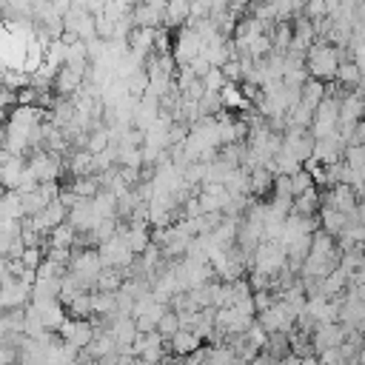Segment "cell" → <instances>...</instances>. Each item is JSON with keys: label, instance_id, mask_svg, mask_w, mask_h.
Instances as JSON below:
<instances>
[{"label": "cell", "instance_id": "obj_19", "mask_svg": "<svg viewBox=\"0 0 365 365\" xmlns=\"http://www.w3.org/2000/svg\"><path fill=\"white\" fill-rule=\"evenodd\" d=\"M220 103H222V108H245L248 106L240 83H231V80H225V86L220 88Z\"/></svg>", "mask_w": 365, "mask_h": 365}, {"label": "cell", "instance_id": "obj_28", "mask_svg": "<svg viewBox=\"0 0 365 365\" xmlns=\"http://www.w3.org/2000/svg\"><path fill=\"white\" fill-rule=\"evenodd\" d=\"M356 362H365V345H359V351H356Z\"/></svg>", "mask_w": 365, "mask_h": 365}, {"label": "cell", "instance_id": "obj_24", "mask_svg": "<svg viewBox=\"0 0 365 365\" xmlns=\"http://www.w3.org/2000/svg\"><path fill=\"white\" fill-rule=\"evenodd\" d=\"M288 180H291V194H294V197H297V194H302L305 188H311V185H314V177H311V171H305V168H297V171H294Z\"/></svg>", "mask_w": 365, "mask_h": 365}, {"label": "cell", "instance_id": "obj_12", "mask_svg": "<svg viewBox=\"0 0 365 365\" xmlns=\"http://www.w3.org/2000/svg\"><path fill=\"white\" fill-rule=\"evenodd\" d=\"M274 188V171L268 165H254L248 171V191L251 197H265Z\"/></svg>", "mask_w": 365, "mask_h": 365}, {"label": "cell", "instance_id": "obj_25", "mask_svg": "<svg viewBox=\"0 0 365 365\" xmlns=\"http://www.w3.org/2000/svg\"><path fill=\"white\" fill-rule=\"evenodd\" d=\"M177 328H180V317H177V311L168 305V311H165V314L160 317V322H157V331H160V334L168 339V336H171Z\"/></svg>", "mask_w": 365, "mask_h": 365}, {"label": "cell", "instance_id": "obj_16", "mask_svg": "<svg viewBox=\"0 0 365 365\" xmlns=\"http://www.w3.org/2000/svg\"><path fill=\"white\" fill-rule=\"evenodd\" d=\"M342 88H356L359 83H362V71H359V66L348 57V60H339V66H336V77H334Z\"/></svg>", "mask_w": 365, "mask_h": 365}, {"label": "cell", "instance_id": "obj_9", "mask_svg": "<svg viewBox=\"0 0 365 365\" xmlns=\"http://www.w3.org/2000/svg\"><path fill=\"white\" fill-rule=\"evenodd\" d=\"M165 342H168V351H171L177 359H180V356L185 359L191 351H197V348L202 345V339H200V336H197L191 328H177V331H174V334H171Z\"/></svg>", "mask_w": 365, "mask_h": 365}, {"label": "cell", "instance_id": "obj_29", "mask_svg": "<svg viewBox=\"0 0 365 365\" xmlns=\"http://www.w3.org/2000/svg\"><path fill=\"white\" fill-rule=\"evenodd\" d=\"M362 100H365V94H362Z\"/></svg>", "mask_w": 365, "mask_h": 365}, {"label": "cell", "instance_id": "obj_3", "mask_svg": "<svg viewBox=\"0 0 365 365\" xmlns=\"http://www.w3.org/2000/svg\"><path fill=\"white\" fill-rule=\"evenodd\" d=\"M336 125H339V100L331 97V94H325V97L314 106V117H311L308 131H311L314 137H325V134L336 131Z\"/></svg>", "mask_w": 365, "mask_h": 365}, {"label": "cell", "instance_id": "obj_7", "mask_svg": "<svg viewBox=\"0 0 365 365\" xmlns=\"http://www.w3.org/2000/svg\"><path fill=\"white\" fill-rule=\"evenodd\" d=\"M342 151H345V140L339 137V131H331L325 137H314V148H311V157L322 165L328 163H336L342 160Z\"/></svg>", "mask_w": 365, "mask_h": 365}, {"label": "cell", "instance_id": "obj_8", "mask_svg": "<svg viewBox=\"0 0 365 365\" xmlns=\"http://www.w3.org/2000/svg\"><path fill=\"white\" fill-rule=\"evenodd\" d=\"M345 325L339 322V319H334V322H317L314 325V331H311V345H314V351L319 354V351H325V348H334V345H339L342 339H345Z\"/></svg>", "mask_w": 365, "mask_h": 365}, {"label": "cell", "instance_id": "obj_18", "mask_svg": "<svg viewBox=\"0 0 365 365\" xmlns=\"http://www.w3.org/2000/svg\"><path fill=\"white\" fill-rule=\"evenodd\" d=\"M68 191H74L77 197H94L100 191V174H80L71 177V182L66 185Z\"/></svg>", "mask_w": 365, "mask_h": 365}, {"label": "cell", "instance_id": "obj_13", "mask_svg": "<svg viewBox=\"0 0 365 365\" xmlns=\"http://www.w3.org/2000/svg\"><path fill=\"white\" fill-rule=\"evenodd\" d=\"M191 14V0H165V17L163 23L168 29H180L182 23H188Z\"/></svg>", "mask_w": 365, "mask_h": 365}, {"label": "cell", "instance_id": "obj_4", "mask_svg": "<svg viewBox=\"0 0 365 365\" xmlns=\"http://www.w3.org/2000/svg\"><path fill=\"white\" fill-rule=\"evenodd\" d=\"M200 48H202V40H200L197 29H194L191 23H188V26H180V31H177V37H174V43H171V57H174V63H177V66L191 63V60L200 54Z\"/></svg>", "mask_w": 365, "mask_h": 365}, {"label": "cell", "instance_id": "obj_5", "mask_svg": "<svg viewBox=\"0 0 365 365\" xmlns=\"http://www.w3.org/2000/svg\"><path fill=\"white\" fill-rule=\"evenodd\" d=\"M356 202H359V197L348 182H334V185L322 188V194H319V205H331V208L342 211L345 217L356 214Z\"/></svg>", "mask_w": 365, "mask_h": 365}, {"label": "cell", "instance_id": "obj_11", "mask_svg": "<svg viewBox=\"0 0 365 365\" xmlns=\"http://www.w3.org/2000/svg\"><path fill=\"white\" fill-rule=\"evenodd\" d=\"M74 240H77V231L68 220L57 222L46 237H43V245L46 248H74Z\"/></svg>", "mask_w": 365, "mask_h": 365}, {"label": "cell", "instance_id": "obj_2", "mask_svg": "<svg viewBox=\"0 0 365 365\" xmlns=\"http://www.w3.org/2000/svg\"><path fill=\"white\" fill-rule=\"evenodd\" d=\"M97 254H100V259H103V265H111V268H128L131 262H134V251L128 248V242H125V237H123V231H120V225H117V231L108 237V240H103L100 245H97Z\"/></svg>", "mask_w": 365, "mask_h": 365}, {"label": "cell", "instance_id": "obj_27", "mask_svg": "<svg viewBox=\"0 0 365 365\" xmlns=\"http://www.w3.org/2000/svg\"><path fill=\"white\" fill-rule=\"evenodd\" d=\"M356 217L365 222V197H359V202H356Z\"/></svg>", "mask_w": 365, "mask_h": 365}, {"label": "cell", "instance_id": "obj_22", "mask_svg": "<svg viewBox=\"0 0 365 365\" xmlns=\"http://www.w3.org/2000/svg\"><path fill=\"white\" fill-rule=\"evenodd\" d=\"M66 311H68L71 317H91V291H80V294L66 305Z\"/></svg>", "mask_w": 365, "mask_h": 365}, {"label": "cell", "instance_id": "obj_17", "mask_svg": "<svg viewBox=\"0 0 365 365\" xmlns=\"http://www.w3.org/2000/svg\"><path fill=\"white\" fill-rule=\"evenodd\" d=\"M317 220H319V228H325V231L334 234V237H336V234L342 231V225H345V214L336 211V208H331V205H319Z\"/></svg>", "mask_w": 365, "mask_h": 365}, {"label": "cell", "instance_id": "obj_26", "mask_svg": "<svg viewBox=\"0 0 365 365\" xmlns=\"http://www.w3.org/2000/svg\"><path fill=\"white\" fill-rule=\"evenodd\" d=\"M351 143H356V145H365V117H359V120L354 123V134H351Z\"/></svg>", "mask_w": 365, "mask_h": 365}, {"label": "cell", "instance_id": "obj_10", "mask_svg": "<svg viewBox=\"0 0 365 365\" xmlns=\"http://www.w3.org/2000/svg\"><path fill=\"white\" fill-rule=\"evenodd\" d=\"M359 117H365V100L362 94L354 88V91H345L339 97V123H356Z\"/></svg>", "mask_w": 365, "mask_h": 365}, {"label": "cell", "instance_id": "obj_20", "mask_svg": "<svg viewBox=\"0 0 365 365\" xmlns=\"http://www.w3.org/2000/svg\"><path fill=\"white\" fill-rule=\"evenodd\" d=\"M325 97V83L322 80H317V77H308L302 86H299V100L305 103V106H317L319 100Z\"/></svg>", "mask_w": 365, "mask_h": 365}, {"label": "cell", "instance_id": "obj_6", "mask_svg": "<svg viewBox=\"0 0 365 365\" xmlns=\"http://www.w3.org/2000/svg\"><path fill=\"white\" fill-rule=\"evenodd\" d=\"M26 174H29V157L26 154L0 151V185L3 188H20Z\"/></svg>", "mask_w": 365, "mask_h": 365}, {"label": "cell", "instance_id": "obj_23", "mask_svg": "<svg viewBox=\"0 0 365 365\" xmlns=\"http://www.w3.org/2000/svg\"><path fill=\"white\" fill-rule=\"evenodd\" d=\"M200 83H202V88H205V91H220V88L225 86V74H222V68H220V66H208V68H205V74L200 77Z\"/></svg>", "mask_w": 365, "mask_h": 365}, {"label": "cell", "instance_id": "obj_15", "mask_svg": "<svg viewBox=\"0 0 365 365\" xmlns=\"http://www.w3.org/2000/svg\"><path fill=\"white\" fill-rule=\"evenodd\" d=\"M291 211L305 214V217H317V211H319V188H317V185H311V188H305L302 194H297V197H294Z\"/></svg>", "mask_w": 365, "mask_h": 365}, {"label": "cell", "instance_id": "obj_14", "mask_svg": "<svg viewBox=\"0 0 365 365\" xmlns=\"http://www.w3.org/2000/svg\"><path fill=\"white\" fill-rule=\"evenodd\" d=\"M66 171L71 177H80V174H94V154L88 148H77L68 160H66Z\"/></svg>", "mask_w": 365, "mask_h": 365}, {"label": "cell", "instance_id": "obj_1", "mask_svg": "<svg viewBox=\"0 0 365 365\" xmlns=\"http://www.w3.org/2000/svg\"><path fill=\"white\" fill-rule=\"evenodd\" d=\"M336 66H339V48L334 43L317 37L308 46V51H305V68H308V74L317 77V80H322V83H328V80L336 77Z\"/></svg>", "mask_w": 365, "mask_h": 365}, {"label": "cell", "instance_id": "obj_21", "mask_svg": "<svg viewBox=\"0 0 365 365\" xmlns=\"http://www.w3.org/2000/svg\"><path fill=\"white\" fill-rule=\"evenodd\" d=\"M297 168H302V163H299L291 151H285V148L279 145V151L274 154V174H288V177H291Z\"/></svg>", "mask_w": 365, "mask_h": 365}]
</instances>
